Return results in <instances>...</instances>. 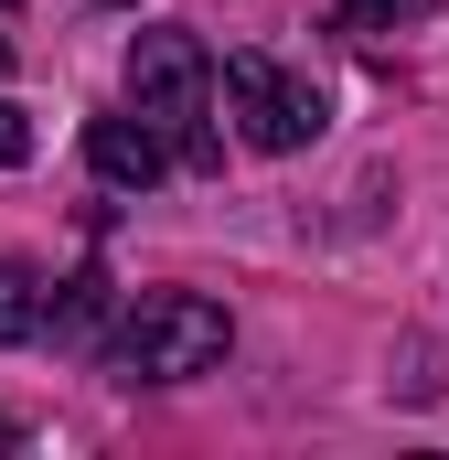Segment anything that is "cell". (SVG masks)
Listing matches in <instances>:
<instances>
[{
	"label": "cell",
	"mask_w": 449,
	"mask_h": 460,
	"mask_svg": "<svg viewBox=\"0 0 449 460\" xmlns=\"http://www.w3.org/2000/svg\"><path fill=\"white\" fill-rule=\"evenodd\" d=\"M97 322H108V279L86 268V279L54 289V322H43V332H54V343H97Z\"/></svg>",
	"instance_id": "obj_6"
},
{
	"label": "cell",
	"mask_w": 449,
	"mask_h": 460,
	"mask_svg": "<svg viewBox=\"0 0 449 460\" xmlns=\"http://www.w3.org/2000/svg\"><path fill=\"white\" fill-rule=\"evenodd\" d=\"M224 108L246 128V150H311L321 139V86L311 75H289L278 54H224Z\"/></svg>",
	"instance_id": "obj_3"
},
{
	"label": "cell",
	"mask_w": 449,
	"mask_h": 460,
	"mask_svg": "<svg viewBox=\"0 0 449 460\" xmlns=\"http://www.w3.org/2000/svg\"><path fill=\"white\" fill-rule=\"evenodd\" d=\"M86 161H97V182H118V193H150L161 172H182V161H172V139H161V128H150L139 108L86 118Z\"/></svg>",
	"instance_id": "obj_4"
},
{
	"label": "cell",
	"mask_w": 449,
	"mask_h": 460,
	"mask_svg": "<svg viewBox=\"0 0 449 460\" xmlns=\"http://www.w3.org/2000/svg\"><path fill=\"white\" fill-rule=\"evenodd\" d=\"M43 322H54V289H43V268L0 257V343H32Z\"/></svg>",
	"instance_id": "obj_5"
},
{
	"label": "cell",
	"mask_w": 449,
	"mask_h": 460,
	"mask_svg": "<svg viewBox=\"0 0 449 460\" xmlns=\"http://www.w3.org/2000/svg\"><path fill=\"white\" fill-rule=\"evenodd\" d=\"M128 108L172 139V161H182V172H224L215 54H204L193 32H172V22H161V32H139V43H128Z\"/></svg>",
	"instance_id": "obj_2"
},
{
	"label": "cell",
	"mask_w": 449,
	"mask_h": 460,
	"mask_svg": "<svg viewBox=\"0 0 449 460\" xmlns=\"http://www.w3.org/2000/svg\"><path fill=\"white\" fill-rule=\"evenodd\" d=\"M11 439H22V429H11V407H0V450H11Z\"/></svg>",
	"instance_id": "obj_9"
},
{
	"label": "cell",
	"mask_w": 449,
	"mask_h": 460,
	"mask_svg": "<svg viewBox=\"0 0 449 460\" xmlns=\"http://www.w3.org/2000/svg\"><path fill=\"white\" fill-rule=\"evenodd\" d=\"M22 161H32V108L0 97V172H22Z\"/></svg>",
	"instance_id": "obj_8"
},
{
	"label": "cell",
	"mask_w": 449,
	"mask_h": 460,
	"mask_svg": "<svg viewBox=\"0 0 449 460\" xmlns=\"http://www.w3.org/2000/svg\"><path fill=\"white\" fill-rule=\"evenodd\" d=\"M439 0H342V32H396V22H428Z\"/></svg>",
	"instance_id": "obj_7"
},
{
	"label": "cell",
	"mask_w": 449,
	"mask_h": 460,
	"mask_svg": "<svg viewBox=\"0 0 449 460\" xmlns=\"http://www.w3.org/2000/svg\"><path fill=\"white\" fill-rule=\"evenodd\" d=\"M0 75H11V32H0Z\"/></svg>",
	"instance_id": "obj_10"
},
{
	"label": "cell",
	"mask_w": 449,
	"mask_h": 460,
	"mask_svg": "<svg viewBox=\"0 0 449 460\" xmlns=\"http://www.w3.org/2000/svg\"><path fill=\"white\" fill-rule=\"evenodd\" d=\"M0 11H11V0H0Z\"/></svg>",
	"instance_id": "obj_11"
},
{
	"label": "cell",
	"mask_w": 449,
	"mask_h": 460,
	"mask_svg": "<svg viewBox=\"0 0 449 460\" xmlns=\"http://www.w3.org/2000/svg\"><path fill=\"white\" fill-rule=\"evenodd\" d=\"M224 343H235L224 300H204V289H139L97 353H108L118 385H193V375L224 364Z\"/></svg>",
	"instance_id": "obj_1"
}]
</instances>
